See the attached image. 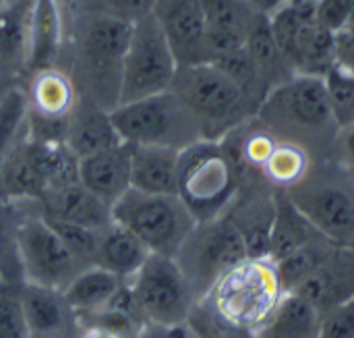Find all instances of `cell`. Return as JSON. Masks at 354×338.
<instances>
[{"instance_id":"8","label":"cell","mask_w":354,"mask_h":338,"mask_svg":"<svg viewBox=\"0 0 354 338\" xmlns=\"http://www.w3.org/2000/svg\"><path fill=\"white\" fill-rule=\"evenodd\" d=\"M19 208V258L23 281L56 291H64L68 283L85 270L71 254L60 235L46 220L39 202L21 199Z\"/></svg>"},{"instance_id":"12","label":"cell","mask_w":354,"mask_h":338,"mask_svg":"<svg viewBox=\"0 0 354 338\" xmlns=\"http://www.w3.org/2000/svg\"><path fill=\"white\" fill-rule=\"evenodd\" d=\"M263 116L297 125L299 129H324L334 121L324 75L297 73L270 89L261 102Z\"/></svg>"},{"instance_id":"39","label":"cell","mask_w":354,"mask_h":338,"mask_svg":"<svg viewBox=\"0 0 354 338\" xmlns=\"http://www.w3.org/2000/svg\"><path fill=\"white\" fill-rule=\"evenodd\" d=\"M139 338H191L187 324L183 326H160V324H143Z\"/></svg>"},{"instance_id":"42","label":"cell","mask_w":354,"mask_h":338,"mask_svg":"<svg viewBox=\"0 0 354 338\" xmlns=\"http://www.w3.org/2000/svg\"><path fill=\"white\" fill-rule=\"evenodd\" d=\"M344 143H346V152L354 162V125L344 129Z\"/></svg>"},{"instance_id":"4","label":"cell","mask_w":354,"mask_h":338,"mask_svg":"<svg viewBox=\"0 0 354 338\" xmlns=\"http://www.w3.org/2000/svg\"><path fill=\"white\" fill-rule=\"evenodd\" d=\"M110 116L120 139L129 145H158L180 152L203 139L197 123L170 89L118 104Z\"/></svg>"},{"instance_id":"22","label":"cell","mask_w":354,"mask_h":338,"mask_svg":"<svg viewBox=\"0 0 354 338\" xmlns=\"http://www.w3.org/2000/svg\"><path fill=\"white\" fill-rule=\"evenodd\" d=\"M122 287L124 283L112 272L100 266H89L68 283L62 295L71 310L75 312V316L79 318V322H83L110 310L118 299Z\"/></svg>"},{"instance_id":"28","label":"cell","mask_w":354,"mask_h":338,"mask_svg":"<svg viewBox=\"0 0 354 338\" xmlns=\"http://www.w3.org/2000/svg\"><path fill=\"white\" fill-rule=\"evenodd\" d=\"M332 247H336V245H332L328 239H317V241L292 251L290 256L274 262V268H276L278 281L282 285V291L284 293L295 291L307 276H311L326 262Z\"/></svg>"},{"instance_id":"9","label":"cell","mask_w":354,"mask_h":338,"mask_svg":"<svg viewBox=\"0 0 354 338\" xmlns=\"http://www.w3.org/2000/svg\"><path fill=\"white\" fill-rule=\"evenodd\" d=\"M135 316L141 324L183 326L197 303L174 258L149 254L137 274L127 281Z\"/></svg>"},{"instance_id":"10","label":"cell","mask_w":354,"mask_h":338,"mask_svg":"<svg viewBox=\"0 0 354 338\" xmlns=\"http://www.w3.org/2000/svg\"><path fill=\"white\" fill-rule=\"evenodd\" d=\"M178 62L153 15L131 25V35L122 62L120 102H133L168 91Z\"/></svg>"},{"instance_id":"45","label":"cell","mask_w":354,"mask_h":338,"mask_svg":"<svg viewBox=\"0 0 354 338\" xmlns=\"http://www.w3.org/2000/svg\"><path fill=\"white\" fill-rule=\"evenodd\" d=\"M191 338H193V335H191Z\"/></svg>"},{"instance_id":"43","label":"cell","mask_w":354,"mask_h":338,"mask_svg":"<svg viewBox=\"0 0 354 338\" xmlns=\"http://www.w3.org/2000/svg\"><path fill=\"white\" fill-rule=\"evenodd\" d=\"M12 85H15V83H12V79L0 73V100L4 98V94H6V91H8V89H10Z\"/></svg>"},{"instance_id":"27","label":"cell","mask_w":354,"mask_h":338,"mask_svg":"<svg viewBox=\"0 0 354 338\" xmlns=\"http://www.w3.org/2000/svg\"><path fill=\"white\" fill-rule=\"evenodd\" d=\"M274 212H276L274 197H270V199L257 197V199H251V202L239 206V210H234V212H226L239 226V231L245 239L249 258L259 260V258L270 256V233H272Z\"/></svg>"},{"instance_id":"24","label":"cell","mask_w":354,"mask_h":338,"mask_svg":"<svg viewBox=\"0 0 354 338\" xmlns=\"http://www.w3.org/2000/svg\"><path fill=\"white\" fill-rule=\"evenodd\" d=\"M147 256L149 249L133 233L112 222L110 226L100 231L93 266H100L127 283L137 274Z\"/></svg>"},{"instance_id":"30","label":"cell","mask_w":354,"mask_h":338,"mask_svg":"<svg viewBox=\"0 0 354 338\" xmlns=\"http://www.w3.org/2000/svg\"><path fill=\"white\" fill-rule=\"evenodd\" d=\"M245 48H247L251 60L255 62L261 85L266 87V83H270L274 79V75H278V71H282L284 60H286L276 44V37L270 27V19L266 15L257 17L255 25L249 31Z\"/></svg>"},{"instance_id":"40","label":"cell","mask_w":354,"mask_h":338,"mask_svg":"<svg viewBox=\"0 0 354 338\" xmlns=\"http://www.w3.org/2000/svg\"><path fill=\"white\" fill-rule=\"evenodd\" d=\"M245 2H247L255 12L270 17V15H274L286 0H245Z\"/></svg>"},{"instance_id":"14","label":"cell","mask_w":354,"mask_h":338,"mask_svg":"<svg viewBox=\"0 0 354 338\" xmlns=\"http://www.w3.org/2000/svg\"><path fill=\"white\" fill-rule=\"evenodd\" d=\"M19 297L29 338H79L81 322L62 291L21 283Z\"/></svg>"},{"instance_id":"21","label":"cell","mask_w":354,"mask_h":338,"mask_svg":"<svg viewBox=\"0 0 354 338\" xmlns=\"http://www.w3.org/2000/svg\"><path fill=\"white\" fill-rule=\"evenodd\" d=\"M131 187L143 193L176 195L178 152L158 145H131Z\"/></svg>"},{"instance_id":"33","label":"cell","mask_w":354,"mask_h":338,"mask_svg":"<svg viewBox=\"0 0 354 338\" xmlns=\"http://www.w3.org/2000/svg\"><path fill=\"white\" fill-rule=\"evenodd\" d=\"M334 121L346 129L354 125V73L344 66H332L324 75Z\"/></svg>"},{"instance_id":"36","label":"cell","mask_w":354,"mask_h":338,"mask_svg":"<svg viewBox=\"0 0 354 338\" xmlns=\"http://www.w3.org/2000/svg\"><path fill=\"white\" fill-rule=\"evenodd\" d=\"M156 2L158 0H100L97 10L127 25H135L153 15Z\"/></svg>"},{"instance_id":"17","label":"cell","mask_w":354,"mask_h":338,"mask_svg":"<svg viewBox=\"0 0 354 338\" xmlns=\"http://www.w3.org/2000/svg\"><path fill=\"white\" fill-rule=\"evenodd\" d=\"M353 249L354 247L332 249L326 262L290 293H297L313 303L322 312V316L354 297Z\"/></svg>"},{"instance_id":"16","label":"cell","mask_w":354,"mask_h":338,"mask_svg":"<svg viewBox=\"0 0 354 338\" xmlns=\"http://www.w3.org/2000/svg\"><path fill=\"white\" fill-rule=\"evenodd\" d=\"M39 206L46 218L60 220L93 231H102L112 224V208L95 197L81 181H68L50 187L41 197Z\"/></svg>"},{"instance_id":"18","label":"cell","mask_w":354,"mask_h":338,"mask_svg":"<svg viewBox=\"0 0 354 338\" xmlns=\"http://www.w3.org/2000/svg\"><path fill=\"white\" fill-rule=\"evenodd\" d=\"M79 181L110 208L131 189V145L118 143L79 160Z\"/></svg>"},{"instance_id":"7","label":"cell","mask_w":354,"mask_h":338,"mask_svg":"<svg viewBox=\"0 0 354 338\" xmlns=\"http://www.w3.org/2000/svg\"><path fill=\"white\" fill-rule=\"evenodd\" d=\"M112 222L133 233L149 254L174 258L197 220L178 195L129 189L112 206Z\"/></svg>"},{"instance_id":"41","label":"cell","mask_w":354,"mask_h":338,"mask_svg":"<svg viewBox=\"0 0 354 338\" xmlns=\"http://www.w3.org/2000/svg\"><path fill=\"white\" fill-rule=\"evenodd\" d=\"M79 338H118V337H114L112 332H108V330H104V328H100V326H83V328H81V337Z\"/></svg>"},{"instance_id":"19","label":"cell","mask_w":354,"mask_h":338,"mask_svg":"<svg viewBox=\"0 0 354 338\" xmlns=\"http://www.w3.org/2000/svg\"><path fill=\"white\" fill-rule=\"evenodd\" d=\"M64 143L73 152V156L81 160L91 154L114 148L122 143V139L112 123L110 110L85 98H79L68 116Z\"/></svg>"},{"instance_id":"23","label":"cell","mask_w":354,"mask_h":338,"mask_svg":"<svg viewBox=\"0 0 354 338\" xmlns=\"http://www.w3.org/2000/svg\"><path fill=\"white\" fill-rule=\"evenodd\" d=\"M33 0H2L0 4V73L15 79L25 73Z\"/></svg>"},{"instance_id":"11","label":"cell","mask_w":354,"mask_h":338,"mask_svg":"<svg viewBox=\"0 0 354 338\" xmlns=\"http://www.w3.org/2000/svg\"><path fill=\"white\" fill-rule=\"evenodd\" d=\"M286 195L309 224L336 247H354V183L336 175H307Z\"/></svg>"},{"instance_id":"34","label":"cell","mask_w":354,"mask_h":338,"mask_svg":"<svg viewBox=\"0 0 354 338\" xmlns=\"http://www.w3.org/2000/svg\"><path fill=\"white\" fill-rule=\"evenodd\" d=\"M263 170L268 177L284 187L295 185L307 172V156L299 145L292 143H276L272 154L268 156Z\"/></svg>"},{"instance_id":"26","label":"cell","mask_w":354,"mask_h":338,"mask_svg":"<svg viewBox=\"0 0 354 338\" xmlns=\"http://www.w3.org/2000/svg\"><path fill=\"white\" fill-rule=\"evenodd\" d=\"M274 204H276V212L270 233V256H268L272 262H278L317 239H326L297 210V206L290 202L286 191H278L274 195Z\"/></svg>"},{"instance_id":"44","label":"cell","mask_w":354,"mask_h":338,"mask_svg":"<svg viewBox=\"0 0 354 338\" xmlns=\"http://www.w3.org/2000/svg\"><path fill=\"white\" fill-rule=\"evenodd\" d=\"M0 4H2V0H0Z\"/></svg>"},{"instance_id":"1","label":"cell","mask_w":354,"mask_h":338,"mask_svg":"<svg viewBox=\"0 0 354 338\" xmlns=\"http://www.w3.org/2000/svg\"><path fill=\"white\" fill-rule=\"evenodd\" d=\"M129 35L131 25L116 21L102 10H91L81 17L75 33L71 75L79 98L106 110L118 106Z\"/></svg>"},{"instance_id":"37","label":"cell","mask_w":354,"mask_h":338,"mask_svg":"<svg viewBox=\"0 0 354 338\" xmlns=\"http://www.w3.org/2000/svg\"><path fill=\"white\" fill-rule=\"evenodd\" d=\"M319 338H354V297L324 314Z\"/></svg>"},{"instance_id":"13","label":"cell","mask_w":354,"mask_h":338,"mask_svg":"<svg viewBox=\"0 0 354 338\" xmlns=\"http://www.w3.org/2000/svg\"><path fill=\"white\" fill-rule=\"evenodd\" d=\"M153 17L172 48L178 66L209 62L199 0H158Z\"/></svg>"},{"instance_id":"31","label":"cell","mask_w":354,"mask_h":338,"mask_svg":"<svg viewBox=\"0 0 354 338\" xmlns=\"http://www.w3.org/2000/svg\"><path fill=\"white\" fill-rule=\"evenodd\" d=\"M27 121V96L17 83L0 100V168L25 131Z\"/></svg>"},{"instance_id":"2","label":"cell","mask_w":354,"mask_h":338,"mask_svg":"<svg viewBox=\"0 0 354 338\" xmlns=\"http://www.w3.org/2000/svg\"><path fill=\"white\" fill-rule=\"evenodd\" d=\"M170 91L189 110L201 137L212 141H222L255 104L214 62L178 66Z\"/></svg>"},{"instance_id":"38","label":"cell","mask_w":354,"mask_h":338,"mask_svg":"<svg viewBox=\"0 0 354 338\" xmlns=\"http://www.w3.org/2000/svg\"><path fill=\"white\" fill-rule=\"evenodd\" d=\"M274 145H276V141H272L263 133H255V135H251V137L245 139V145L241 150V156L245 158V162L263 168V164H266L268 156L272 154Z\"/></svg>"},{"instance_id":"6","label":"cell","mask_w":354,"mask_h":338,"mask_svg":"<svg viewBox=\"0 0 354 338\" xmlns=\"http://www.w3.org/2000/svg\"><path fill=\"white\" fill-rule=\"evenodd\" d=\"M282 295L274 262L247 258L216 283L207 299L226 320L255 335L274 314Z\"/></svg>"},{"instance_id":"15","label":"cell","mask_w":354,"mask_h":338,"mask_svg":"<svg viewBox=\"0 0 354 338\" xmlns=\"http://www.w3.org/2000/svg\"><path fill=\"white\" fill-rule=\"evenodd\" d=\"M205 21V48L209 62L243 50L259 12L245 0H199Z\"/></svg>"},{"instance_id":"32","label":"cell","mask_w":354,"mask_h":338,"mask_svg":"<svg viewBox=\"0 0 354 338\" xmlns=\"http://www.w3.org/2000/svg\"><path fill=\"white\" fill-rule=\"evenodd\" d=\"M187 328L193 338H255L253 332L226 320L207 297L199 299L193 305Z\"/></svg>"},{"instance_id":"20","label":"cell","mask_w":354,"mask_h":338,"mask_svg":"<svg viewBox=\"0 0 354 338\" xmlns=\"http://www.w3.org/2000/svg\"><path fill=\"white\" fill-rule=\"evenodd\" d=\"M64 25L58 0H33L29 23V50L25 73L56 66L62 50Z\"/></svg>"},{"instance_id":"25","label":"cell","mask_w":354,"mask_h":338,"mask_svg":"<svg viewBox=\"0 0 354 338\" xmlns=\"http://www.w3.org/2000/svg\"><path fill=\"white\" fill-rule=\"evenodd\" d=\"M322 312L297 293H284L255 338H319Z\"/></svg>"},{"instance_id":"29","label":"cell","mask_w":354,"mask_h":338,"mask_svg":"<svg viewBox=\"0 0 354 338\" xmlns=\"http://www.w3.org/2000/svg\"><path fill=\"white\" fill-rule=\"evenodd\" d=\"M19 208L0 197V283L21 285L23 268L19 258Z\"/></svg>"},{"instance_id":"5","label":"cell","mask_w":354,"mask_h":338,"mask_svg":"<svg viewBox=\"0 0 354 338\" xmlns=\"http://www.w3.org/2000/svg\"><path fill=\"white\" fill-rule=\"evenodd\" d=\"M247 258L245 239L228 214L197 222L174 256L197 301Z\"/></svg>"},{"instance_id":"35","label":"cell","mask_w":354,"mask_h":338,"mask_svg":"<svg viewBox=\"0 0 354 338\" xmlns=\"http://www.w3.org/2000/svg\"><path fill=\"white\" fill-rule=\"evenodd\" d=\"M0 338H29L19 285L0 283Z\"/></svg>"},{"instance_id":"3","label":"cell","mask_w":354,"mask_h":338,"mask_svg":"<svg viewBox=\"0 0 354 338\" xmlns=\"http://www.w3.org/2000/svg\"><path fill=\"white\" fill-rule=\"evenodd\" d=\"M234 193L236 170L222 141L199 139L178 152L176 195L197 222L226 214Z\"/></svg>"}]
</instances>
